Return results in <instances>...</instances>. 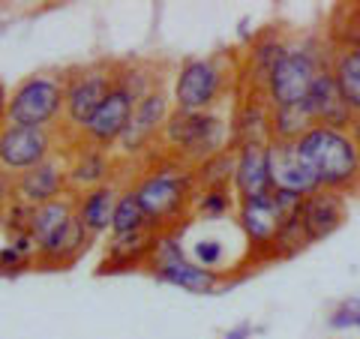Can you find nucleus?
Here are the masks:
<instances>
[{
	"mask_svg": "<svg viewBox=\"0 0 360 339\" xmlns=\"http://www.w3.org/2000/svg\"><path fill=\"white\" fill-rule=\"evenodd\" d=\"M295 144L303 162L309 165L319 189L342 192V196H357L360 192V151L352 132L312 127Z\"/></svg>",
	"mask_w": 360,
	"mask_h": 339,
	"instance_id": "nucleus-1",
	"label": "nucleus"
},
{
	"mask_svg": "<svg viewBox=\"0 0 360 339\" xmlns=\"http://www.w3.org/2000/svg\"><path fill=\"white\" fill-rule=\"evenodd\" d=\"M330 45L319 39H303L300 45H291L288 54L276 63L264 84V96L270 108H295L303 105L315 75L330 66Z\"/></svg>",
	"mask_w": 360,
	"mask_h": 339,
	"instance_id": "nucleus-2",
	"label": "nucleus"
},
{
	"mask_svg": "<svg viewBox=\"0 0 360 339\" xmlns=\"http://www.w3.org/2000/svg\"><path fill=\"white\" fill-rule=\"evenodd\" d=\"M66 108V78L63 75H27L6 96V123L13 127L51 129Z\"/></svg>",
	"mask_w": 360,
	"mask_h": 339,
	"instance_id": "nucleus-3",
	"label": "nucleus"
},
{
	"mask_svg": "<svg viewBox=\"0 0 360 339\" xmlns=\"http://www.w3.org/2000/svg\"><path fill=\"white\" fill-rule=\"evenodd\" d=\"M148 267L160 282L177 286V288L189 291V295H217V291L225 286V279L217 274V270H205V267H198L193 258H186L184 246H180V241L172 231L156 237L153 252L148 258Z\"/></svg>",
	"mask_w": 360,
	"mask_h": 339,
	"instance_id": "nucleus-4",
	"label": "nucleus"
},
{
	"mask_svg": "<svg viewBox=\"0 0 360 339\" xmlns=\"http://www.w3.org/2000/svg\"><path fill=\"white\" fill-rule=\"evenodd\" d=\"M225 82L229 78H225V70L217 58H186L174 75V111H184V115L210 111L225 94Z\"/></svg>",
	"mask_w": 360,
	"mask_h": 339,
	"instance_id": "nucleus-5",
	"label": "nucleus"
},
{
	"mask_svg": "<svg viewBox=\"0 0 360 339\" xmlns=\"http://www.w3.org/2000/svg\"><path fill=\"white\" fill-rule=\"evenodd\" d=\"M139 90L129 82V75H117L111 94L103 99V105L94 111V117L84 123L82 129V148H96V151H111L115 144H120L123 132H127L135 103H139Z\"/></svg>",
	"mask_w": 360,
	"mask_h": 339,
	"instance_id": "nucleus-6",
	"label": "nucleus"
},
{
	"mask_svg": "<svg viewBox=\"0 0 360 339\" xmlns=\"http://www.w3.org/2000/svg\"><path fill=\"white\" fill-rule=\"evenodd\" d=\"M162 132H165V141L172 144L177 153H184L186 160H193L195 165L222 153L225 141H229V127H225L213 111H201V115L174 111Z\"/></svg>",
	"mask_w": 360,
	"mask_h": 339,
	"instance_id": "nucleus-7",
	"label": "nucleus"
},
{
	"mask_svg": "<svg viewBox=\"0 0 360 339\" xmlns=\"http://www.w3.org/2000/svg\"><path fill=\"white\" fill-rule=\"evenodd\" d=\"M193 184H195V174L153 172L135 186L139 205L148 213L150 229L156 234H165V225H172L184 213V207L193 201Z\"/></svg>",
	"mask_w": 360,
	"mask_h": 339,
	"instance_id": "nucleus-8",
	"label": "nucleus"
},
{
	"mask_svg": "<svg viewBox=\"0 0 360 339\" xmlns=\"http://www.w3.org/2000/svg\"><path fill=\"white\" fill-rule=\"evenodd\" d=\"M70 75L72 78H66L63 120H66V129L82 135L84 123L94 117V111L103 105V99L111 94L117 72H111V66H105V63H96V66H84V70H72Z\"/></svg>",
	"mask_w": 360,
	"mask_h": 339,
	"instance_id": "nucleus-9",
	"label": "nucleus"
},
{
	"mask_svg": "<svg viewBox=\"0 0 360 339\" xmlns=\"http://www.w3.org/2000/svg\"><path fill=\"white\" fill-rule=\"evenodd\" d=\"M238 229L243 234L250 255L276 258V241L283 229V213L274 201V189L267 196H252L238 201Z\"/></svg>",
	"mask_w": 360,
	"mask_h": 339,
	"instance_id": "nucleus-10",
	"label": "nucleus"
},
{
	"mask_svg": "<svg viewBox=\"0 0 360 339\" xmlns=\"http://www.w3.org/2000/svg\"><path fill=\"white\" fill-rule=\"evenodd\" d=\"M54 156V135L51 129L37 127H13L6 123L0 129V168L9 174H25L30 168L42 165Z\"/></svg>",
	"mask_w": 360,
	"mask_h": 339,
	"instance_id": "nucleus-11",
	"label": "nucleus"
},
{
	"mask_svg": "<svg viewBox=\"0 0 360 339\" xmlns=\"http://www.w3.org/2000/svg\"><path fill=\"white\" fill-rule=\"evenodd\" d=\"M267 172H270V186L279 192H291V196L307 198L319 189L309 165L303 162V156L297 153L295 141L267 139Z\"/></svg>",
	"mask_w": 360,
	"mask_h": 339,
	"instance_id": "nucleus-12",
	"label": "nucleus"
},
{
	"mask_svg": "<svg viewBox=\"0 0 360 339\" xmlns=\"http://www.w3.org/2000/svg\"><path fill=\"white\" fill-rule=\"evenodd\" d=\"M168 117H172V99L162 87H150L139 103H135L132 120L127 132L120 139V151L123 153H139L144 144H150L156 139V132L165 129Z\"/></svg>",
	"mask_w": 360,
	"mask_h": 339,
	"instance_id": "nucleus-13",
	"label": "nucleus"
},
{
	"mask_svg": "<svg viewBox=\"0 0 360 339\" xmlns=\"http://www.w3.org/2000/svg\"><path fill=\"white\" fill-rule=\"evenodd\" d=\"M13 189H15V201L27 207L49 205L54 198H63L66 189H70V165L58 160V156H51L42 165L18 174L13 180Z\"/></svg>",
	"mask_w": 360,
	"mask_h": 339,
	"instance_id": "nucleus-14",
	"label": "nucleus"
},
{
	"mask_svg": "<svg viewBox=\"0 0 360 339\" xmlns=\"http://www.w3.org/2000/svg\"><path fill=\"white\" fill-rule=\"evenodd\" d=\"M303 111L309 115L312 127H330V129H352L354 123V111L348 108V103L342 99L340 87L333 82L330 66L315 75V82L309 87L307 99H303Z\"/></svg>",
	"mask_w": 360,
	"mask_h": 339,
	"instance_id": "nucleus-15",
	"label": "nucleus"
},
{
	"mask_svg": "<svg viewBox=\"0 0 360 339\" xmlns=\"http://www.w3.org/2000/svg\"><path fill=\"white\" fill-rule=\"evenodd\" d=\"M345 219H348V196H342V192L315 189L300 205V222L309 243H319L324 237L336 234L345 225Z\"/></svg>",
	"mask_w": 360,
	"mask_h": 339,
	"instance_id": "nucleus-16",
	"label": "nucleus"
},
{
	"mask_svg": "<svg viewBox=\"0 0 360 339\" xmlns=\"http://www.w3.org/2000/svg\"><path fill=\"white\" fill-rule=\"evenodd\" d=\"M231 189L240 198L267 196L270 189V172H267V141H243L234 151V174Z\"/></svg>",
	"mask_w": 360,
	"mask_h": 339,
	"instance_id": "nucleus-17",
	"label": "nucleus"
},
{
	"mask_svg": "<svg viewBox=\"0 0 360 339\" xmlns=\"http://www.w3.org/2000/svg\"><path fill=\"white\" fill-rule=\"evenodd\" d=\"M117 186L111 184H103L96 189H87L82 196H75V217L78 222L84 225V231L90 237L103 234V231H111V219H115V207H117Z\"/></svg>",
	"mask_w": 360,
	"mask_h": 339,
	"instance_id": "nucleus-18",
	"label": "nucleus"
},
{
	"mask_svg": "<svg viewBox=\"0 0 360 339\" xmlns=\"http://www.w3.org/2000/svg\"><path fill=\"white\" fill-rule=\"evenodd\" d=\"M330 72H333V82L340 87L348 108L354 111V117H360V51L357 49H333L330 51Z\"/></svg>",
	"mask_w": 360,
	"mask_h": 339,
	"instance_id": "nucleus-19",
	"label": "nucleus"
},
{
	"mask_svg": "<svg viewBox=\"0 0 360 339\" xmlns=\"http://www.w3.org/2000/svg\"><path fill=\"white\" fill-rule=\"evenodd\" d=\"M108 172H111V160L105 151L96 148H78L72 162H70V189H96L108 184Z\"/></svg>",
	"mask_w": 360,
	"mask_h": 339,
	"instance_id": "nucleus-20",
	"label": "nucleus"
},
{
	"mask_svg": "<svg viewBox=\"0 0 360 339\" xmlns=\"http://www.w3.org/2000/svg\"><path fill=\"white\" fill-rule=\"evenodd\" d=\"M291 45H285L283 37H276V33H262L255 42H252V49H250V70H252V82L264 90L267 84V78L270 72L276 70V63L285 58Z\"/></svg>",
	"mask_w": 360,
	"mask_h": 339,
	"instance_id": "nucleus-21",
	"label": "nucleus"
},
{
	"mask_svg": "<svg viewBox=\"0 0 360 339\" xmlns=\"http://www.w3.org/2000/svg\"><path fill=\"white\" fill-rule=\"evenodd\" d=\"M135 231H153V229H150L148 213L139 205L135 189H123L117 198V207H115V219H111V234L120 237V234H135Z\"/></svg>",
	"mask_w": 360,
	"mask_h": 339,
	"instance_id": "nucleus-22",
	"label": "nucleus"
},
{
	"mask_svg": "<svg viewBox=\"0 0 360 339\" xmlns=\"http://www.w3.org/2000/svg\"><path fill=\"white\" fill-rule=\"evenodd\" d=\"M312 129L309 115L303 105L295 108H270V139L276 141H297L303 132Z\"/></svg>",
	"mask_w": 360,
	"mask_h": 339,
	"instance_id": "nucleus-23",
	"label": "nucleus"
},
{
	"mask_svg": "<svg viewBox=\"0 0 360 339\" xmlns=\"http://www.w3.org/2000/svg\"><path fill=\"white\" fill-rule=\"evenodd\" d=\"M234 201H238V196H234L231 186H213V189H205L195 198V213L205 219H222L238 207Z\"/></svg>",
	"mask_w": 360,
	"mask_h": 339,
	"instance_id": "nucleus-24",
	"label": "nucleus"
},
{
	"mask_svg": "<svg viewBox=\"0 0 360 339\" xmlns=\"http://www.w3.org/2000/svg\"><path fill=\"white\" fill-rule=\"evenodd\" d=\"M330 331H360V298H342L328 315Z\"/></svg>",
	"mask_w": 360,
	"mask_h": 339,
	"instance_id": "nucleus-25",
	"label": "nucleus"
},
{
	"mask_svg": "<svg viewBox=\"0 0 360 339\" xmlns=\"http://www.w3.org/2000/svg\"><path fill=\"white\" fill-rule=\"evenodd\" d=\"M193 262L198 267H205V270H217L225 262L222 241H217V237H201V241H195L193 243ZM217 274H219V270H217Z\"/></svg>",
	"mask_w": 360,
	"mask_h": 339,
	"instance_id": "nucleus-26",
	"label": "nucleus"
},
{
	"mask_svg": "<svg viewBox=\"0 0 360 339\" xmlns=\"http://www.w3.org/2000/svg\"><path fill=\"white\" fill-rule=\"evenodd\" d=\"M13 180L15 177H9V172L0 168V219H4V213H9V207H13V201H15Z\"/></svg>",
	"mask_w": 360,
	"mask_h": 339,
	"instance_id": "nucleus-27",
	"label": "nucleus"
},
{
	"mask_svg": "<svg viewBox=\"0 0 360 339\" xmlns=\"http://www.w3.org/2000/svg\"><path fill=\"white\" fill-rule=\"evenodd\" d=\"M252 336V324L250 321H240V324H234L231 331H225L222 339H250Z\"/></svg>",
	"mask_w": 360,
	"mask_h": 339,
	"instance_id": "nucleus-28",
	"label": "nucleus"
},
{
	"mask_svg": "<svg viewBox=\"0 0 360 339\" xmlns=\"http://www.w3.org/2000/svg\"><path fill=\"white\" fill-rule=\"evenodd\" d=\"M6 127V94H4V84H0V129Z\"/></svg>",
	"mask_w": 360,
	"mask_h": 339,
	"instance_id": "nucleus-29",
	"label": "nucleus"
},
{
	"mask_svg": "<svg viewBox=\"0 0 360 339\" xmlns=\"http://www.w3.org/2000/svg\"><path fill=\"white\" fill-rule=\"evenodd\" d=\"M352 139H354V144H357V151H360V117H354V123H352Z\"/></svg>",
	"mask_w": 360,
	"mask_h": 339,
	"instance_id": "nucleus-30",
	"label": "nucleus"
}]
</instances>
